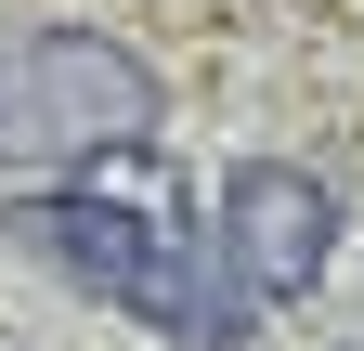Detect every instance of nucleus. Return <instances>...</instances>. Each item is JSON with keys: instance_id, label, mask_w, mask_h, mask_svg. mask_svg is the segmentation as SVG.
<instances>
[{"instance_id": "f257e3e1", "label": "nucleus", "mask_w": 364, "mask_h": 351, "mask_svg": "<svg viewBox=\"0 0 364 351\" xmlns=\"http://www.w3.org/2000/svg\"><path fill=\"white\" fill-rule=\"evenodd\" d=\"M26 247L65 260L78 286L130 299L144 325L196 338V351H235V338H247V299H260L247 260L221 247V234H196V222H144V208H105V195H39V208H26Z\"/></svg>"}, {"instance_id": "f03ea898", "label": "nucleus", "mask_w": 364, "mask_h": 351, "mask_svg": "<svg viewBox=\"0 0 364 351\" xmlns=\"http://www.w3.org/2000/svg\"><path fill=\"white\" fill-rule=\"evenodd\" d=\"M156 130V65L91 26H14L0 39V169L117 156Z\"/></svg>"}, {"instance_id": "7ed1b4c3", "label": "nucleus", "mask_w": 364, "mask_h": 351, "mask_svg": "<svg viewBox=\"0 0 364 351\" xmlns=\"http://www.w3.org/2000/svg\"><path fill=\"white\" fill-rule=\"evenodd\" d=\"M221 247L247 260L260 299H299L312 274H326V247H338V195L312 183V169L260 156V169H235V195H221Z\"/></svg>"}]
</instances>
